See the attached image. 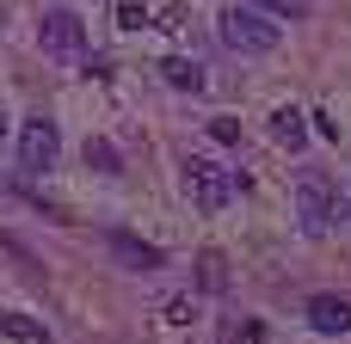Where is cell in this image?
Listing matches in <instances>:
<instances>
[{
  "label": "cell",
  "instance_id": "ac0fdd59",
  "mask_svg": "<svg viewBox=\"0 0 351 344\" xmlns=\"http://www.w3.org/2000/svg\"><path fill=\"white\" fill-rule=\"evenodd\" d=\"M0 191H6V178H0Z\"/></svg>",
  "mask_w": 351,
  "mask_h": 344
},
{
  "label": "cell",
  "instance_id": "5bb4252c",
  "mask_svg": "<svg viewBox=\"0 0 351 344\" xmlns=\"http://www.w3.org/2000/svg\"><path fill=\"white\" fill-rule=\"evenodd\" d=\"M210 135H216V142H241V123H234V117H210Z\"/></svg>",
  "mask_w": 351,
  "mask_h": 344
},
{
  "label": "cell",
  "instance_id": "8992f818",
  "mask_svg": "<svg viewBox=\"0 0 351 344\" xmlns=\"http://www.w3.org/2000/svg\"><path fill=\"white\" fill-rule=\"evenodd\" d=\"M105 240H111V252H117L130 271H160V265H167V252H160V246H148V240H136L130 228H111Z\"/></svg>",
  "mask_w": 351,
  "mask_h": 344
},
{
  "label": "cell",
  "instance_id": "9c48e42d",
  "mask_svg": "<svg viewBox=\"0 0 351 344\" xmlns=\"http://www.w3.org/2000/svg\"><path fill=\"white\" fill-rule=\"evenodd\" d=\"M197 289H204V295H222V289H228V259H222L216 246L197 252Z\"/></svg>",
  "mask_w": 351,
  "mask_h": 344
},
{
  "label": "cell",
  "instance_id": "2e32d148",
  "mask_svg": "<svg viewBox=\"0 0 351 344\" xmlns=\"http://www.w3.org/2000/svg\"><path fill=\"white\" fill-rule=\"evenodd\" d=\"M6 129H12V123H6V105H0V135H6Z\"/></svg>",
  "mask_w": 351,
  "mask_h": 344
},
{
  "label": "cell",
  "instance_id": "9a60e30c",
  "mask_svg": "<svg viewBox=\"0 0 351 344\" xmlns=\"http://www.w3.org/2000/svg\"><path fill=\"white\" fill-rule=\"evenodd\" d=\"M259 6H265V12H284V18H302V12H308V0H259Z\"/></svg>",
  "mask_w": 351,
  "mask_h": 344
},
{
  "label": "cell",
  "instance_id": "e0dca14e",
  "mask_svg": "<svg viewBox=\"0 0 351 344\" xmlns=\"http://www.w3.org/2000/svg\"><path fill=\"white\" fill-rule=\"evenodd\" d=\"M346 222H351V203H346Z\"/></svg>",
  "mask_w": 351,
  "mask_h": 344
},
{
  "label": "cell",
  "instance_id": "30bf717a",
  "mask_svg": "<svg viewBox=\"0 0 351 344\" xmlns=\"http://www.w3.org/2000/svg\"><path fill=\"white\" fill-rule=\"evenodd\" d=\"M160 74H167V86H179V92H204V68H197V62H185V55H167V62H160Z\"/></svg>",
  "mask_w": 351,
  "mask_h": 344
},
{
  "label": "cell",
  "instance_id": "3957f363",
  "mask_svg": "<svg viewBox=\"0 0 351 344\" xmlns=\"http://www.w3.org/2000/svg\"><path fill=\"white\" fill-rule=\"evenodd\" d=\"M56 154H62L56 123H49L43 111L25 117V123H19V172H56Z\"/></svg>",
  "mask_w": 351,
  "mask_h": 344
},
{
  "label": "cell",
  "instance_id": "4fadbf2b",
  "mask_svg": "<svg viewBox=\"0 0 351 344\" xmlns=\"http://www.w3.org/2000/svg\"><path fill=\"white\" fill-rule=\"evenodd\" d=\"M117 25H123V31H142V25H148V6H142V0H117Z\"/></svg>",
  "mask_w": 351,
  "mask_h": 344
},
{
  "label": "cell",
  "instance_id": "ba28073f",
  "mask_svg": "<svg viewBox=\"0 0 351 344\" xmlns=\"http://www.w3.org/2000/svg\"><path fill=\"white\" fill-rule=\"evenodd\" d=\"M271 135H278L284 148H302V142H308V117H302L296 105H284V111H271Z\"/></svg>",
  "mask_w": 351,
  "mask_h": 344
},
{
  "label": "cell",
  "instance_id": "277c9868",
  "mask_svg": "<svg viewBox=\"0 0 351 344\" xmlns=\"http://www.w3.org/2000/svg\"><path fill=\"white\" fill-rule=\"evenodd\" d=\"M296 209H302V234H327V222H333V178L327 172H302Z\"/></svg>",
  "mask_w": 351,
  "mask_h": 344
},
{
  "label": "cell",
  "instance_id": "52a82bcc",
  "mask_svg": "<svg viewBox=\"0 0 351 344\" xmlns=\"http://www.w3.org/2000/svg\"><path fill=\"white\" fill-rule=\"evenodd\" d=\"M308 326L327 332V339L351 332V302H346V295H315V302H308Z\"/></svg>",
  "mask_w": 351,
  "mask_h": 344
},
{
  "label": "cell",
  "instance_id": "5b68a950",
  "mask_svg": "<svg viewBox=\"0 0 351 344\" xmlns=\"http://www.w3.org/2000/svg\"><path fill=\"white\" fill-rule=\"evenodd\" d=\"M37 43H43V55H80V49H86V25H80L68 6H56V12H43Z\"/></svg>",
  "mask_w": 351,
  "mask_h": 344
},
{
  "label": "cell",
  "instance_id": "7c38bea8",
  "mask_svg": "<svg viewBox=\"0 0 351 344\" xmlns=\"http://www.w3.org/2000/svg\"><path fill=\"white\" fill-rule=\"evenodd\" d=\"M86 166H93V172H105V178H111V172H123V160H117V148H111L105 135H86Z\"/></svg>",
  "mask_w": 351,
  "mask_h": 344
},
{
  "label": "cell",
  "instance_id": "7a4b0ae2",
  "mask_svg": "<svg viewBox=\"0 0 351 344\" xmlns=\"http://www.w3.org/2000/svg\"><path fill=\"white\" fill-rule=\"evenodd\" d=\"M179 172H185V197H191L204 215L228 209V197H234V185H241L228 166H216V160H204V154H185V160H179Z\"/></svg>",
  "mask_w": 351,
  "mask_h": 344
},
{
  "label": "cell",
  "instance_id": "6da1fadb",
  "mask_svg": "<svg viewBox=\"0 0 351 344\" xmlns=\"http://www.w3.org/2000/svg\"><path fill=\"white\" fill-rule=\"evenodd\" d=\"M216 31H222V43H228V49H241V55H271V49L284 43V31L271 25V12H265V6H222Z\"/></svg>",
  "mask_w": 351,
  "mask_h": 344
},
{
  "label": "cell",
  "instance_id": "8fae6325",
  "mask_svg": "<svg viewBox=\"0 0 351 344\" xmlns=\"http://www.w3.org/2000/svg\"><path fill=\"white\" fill-rule=\"evenodd\" d=\"M0 332L19 339V344H56V339H49V326H37V320H25V314H6V308H0Z\"/></svg>",
  "mask_w": 351,
  "mask_h": 344
}]
</instances>
